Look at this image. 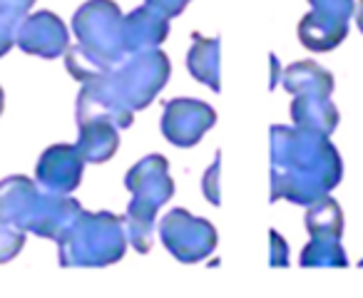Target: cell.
I'll list each match as a JSON object with an SVG mask.
<instances>
[{
    "mask_svg": "<svg viewBox=\"0 0 363 298\" xmlns=\"http://www.w3.org/2000/svg\"><path fill=\"white\" fill-rule=\"evenodd\" d=\"M343 177V164L328 134L301 127H272V202H318Z\"/></svg>",
    "mask_w": 363,
    "mask_h": 298,
    "instance_id": "1",
    "label": "cell"
},
{
    "mask_svg": "<svg viewBox=\"0 0 363 298\" xmlns=\"http://www.w3.org/2000/svg\"><path fill=\"white\" fill-rule=\"evenodd\" d=\"M169 72L172 65L167 55L160 47H152L127 55L102 77L90 80V85L127 130V122L132 125L135 112L155 102V97L169 80Z\"/></svg>",
    "mask_w": 363,
    "mask_h": 298,
    "instance_id": "2",
    "label": "cell"
},
{
    "mask_svg": "<svg viewBox=\"0 0 363 298\" xmlns=\"http://www.w3.org/2000/svg\"><path fill=\"white\" fill-rule=\"evenodd\" d=\"M80 212L82 207L70 194L38 189L28 177H8L0 182V222L23 231L57 241Z\"/></svg>",
    "mask_w": 363,
    "mask_h": 298,
    "instance_id": "3",
    "label": "cell"
},
{
    "mask_svg": "<svg viewBox=\"0 0 363 298\" xmlns=\"http://www.w3.org/2000/svg\"><path fill=\"white\" fill-rule=\"evenodd\" d=\"M127 231L122 217L110 212H85L82 209L75 222L57 239L60 266H110L117 263L127 251Z\"/></svg>",
    "mask_w": 363,
    "mask_h": 298,
    "instance_id": "4",
    "label": "cell"
},
{
    "mask_svg": "<svg viewBox=\"0 0 363 298\" xmlns=\"http://www.w3.org/2000/svg\"><path fill=\"white\" fill-rule=\"evenodd\" d=\"M125 184L132 192V202L127 207V214L122 217V224L127 227V241L140 253H150L157 212L174 194L169 162L162 154H150L127 172Z\"/></svg>",
    "mask_w": 363,
    "mask_h": 298,
    "instance_id": "5",
    "label": "cell"
},
{
    "mask_svg": "<svg viewBox=\"0 0 363 298\" xmlns=\"http://www.w3.org/2000/svg\"><path fill=\"white\" fill-rule=\"evenodd\" d=\"M77 45L100 65L115 67L127 57L122 40V13L112 0H87L72 18Z\"/></svg>",
    "mask_w": 363,
    "mask_h": 298,
    "instance_id": "6",
    "label": "cell"
},
{
    "mask_svg": "<svg viewBox=\"0 0 363 298\" xmlns=\"http://www.w3.org/2000/svg\"><path fill=\"white\" fill-rule=\"evenodd\" d=\"M164 246L182 263H197L207 258L217 246V231L207 219L189 214L187 209H172L160 224Z\"/></svg>",
    "mask_w": 363,
    "mask_h": 298,
    "instance_id": "7",
    "label": "cell"
},
{
    "mask_svg": "<svg viewBox=\"0 0 363 298\" xmlns=\"http://www.w3.org/2000/svg\"><path fill=\"white\" fill-rule=\"evenodd\" d=\"M217 122L212 105L189 97H177L167 102L162 115V134L174 147H194Z\"/></svg>",
    "mask_w": 363,
    "mask_h": 298,
    "instance_id": "8",
    "label": "cell"
},
{
    "mask_svg": "<svg viewBox=\"0 0 363 298\" xmlns=\"http://www.w3.org/2000/svg\"><path fill=\"white\" fill-rule=\"evenodd\" d=\"M16 45L28 55L52 60L57 55H65V50L70 47V33H67V25L55 13H28L21 21V25H18Z\"/></svg>",
    "mask_w": 363,
    "mask_h": 298,
    "instance_id": "9",
    "label": "cell"
},
{
    "mask_svg": "<svg viewBox=\"0 0 363 298\" xmlns=\"http://www.w3.org/2000/svg\"><path fill=\"white\" fill-rule=\"evenodd\" d=\"M85 159L75 144H52L38 159L35 179L45 192L70 194L80 187Z\"/></svg>",
    "mask_w": 363,
    "mask_h": 298,
    "instance_id": "10",
    "label": "cell"
},
{
    "mask_svg": "<svg viewBox=\"0 0 363 298\" xmlns=\"http://www.w3.org/2000/svg\"><path fill=\"white\" fill-rule=\"evenodd\" d=\"M169 35V18L162 16L152 6H142L132 11L127 18H122V40H125V52H142L160 47Z\"/></svg>",
    "mask_w": 363,
    "mask_h": 298,
    "instance_id": "11",
    "label": "cell"
},
{
    "mask_svg": "<svg viewBox=\"0 0 363 298\" xmlns=\"http://www.w3.org/2000/svg\"><path fill=\"white\" fill-rule=\"evenodd\" d=\"M348 35V21L328 13L311 11L298 23V40L311 52H328L338 47Z\"/></svg>",
    "mask_w": 363,
    "mask_h": 298,
    "instance_id": "12",
    "label": "cell"
},
{
    "mask_svg": "<svg viewBox=\"0 0 363 298\" xmlns=\"http://www.w3.org/2000/svg\"><path fill=\"white\" fill-rule=\"evenodd\" d=\"M80 137H77V152L82 154L85 164H102L115 157L117 147H120V134L117 127L107 120H92L82 122Z\"/></svg>",
    "mask_w": 363,
    "mask_h": 298,
    "instance_id": "13",
    "label": "cell"
},
{
    "mask_svg": "<svg viewBox=\"0 0 363 298\" xmlns=\"http://www.w3.org/2000/svg\"><path fill=\"white\" fill-rule=\"evenodd\" d=\"M194 45L187 55V67L194 80L204 82L214 92L222 90V40L204 38L202 33L192 35Z\"/></svg>",
    "mask_w": 363,
    "mask_h": 298,
    "instance_id": "14",
    "label": "cell"
},
{
    "mask_svg": "<svg viewBox=\"0 0 363 298\" xmlns=\"http://www.w3.org/2000/svg\"><path fill=\"white\" fill-rule=\"evenodd\" d=\"M291 117L296 127L321 134H331L338 125V110L326 95H294Z\"/></svg>",
    "mask_w": 363,
    "mask_h": 298,
    "instance_id": "15",
    "label": "cell"
},
{
    "mask_svg": "<svg viewBox=\"0 0 363 298\" xmlns=\"http://www.w3.org/2000/svg\"><path fill=\"white\" fill-rule=\"evenodd\" d=\"M284 87L291 95H326L331 97L333 92V77L328 70L316 65L313 60L294 62L286 70H281Z\"/></svg>",
    "mask_w": 363,
    "mask_h": 298,
    "instance_id": "16",
    "label": "cell"
},
{
    "mask_svg": "<svg viewBox=\"0 0 363 298\" xmlns=\"http://www.w3.org/2000/svg\"><path fill=\"white\" fill-rule=\"evenodd\" d=\"M306 231L318 241H341L343 236V214L336 199L321 197L318 202L308 204L306 212Z\"/></svg>",
    "mask_w": 363,
    "mask_h": 298,
    "instance_id": "17",
    "label": "cell"
},
{
    "mask_svg": "<svg viewBox=\"0 0 363 298\" xmlns=\"http://www.w3.org/2000/svg\"><path fill=\"white\" fill-rule=\"evenodd\" d=\"M346 253H343L341 241H318L311 239L308 246H303L301 253V266H346Z\"/></svg>",
    "mask_w": 363,
    "mask_h": 298,
    "instance_id": "18",
    "label": "cell"
},
{
    "mask_svg": "<svg viewBox=\"0 0 363 298\" xmlns=\"http://www.w3.org/2000/svg\"><path fill=\"white\" fill-rule=\"evenodd\" d=\"M65 67H67V72H70V75L75 77V80H80V82L97 80V77H102L107 70H112V67L100 65V62H97L90 52L82 50L80 45L67 47V50H65Z\"/></svg>",
    "mask_w": 363,
    "mask_h": 298,
    "instance_id": "19",
    "label": "cell"
},
{
    "mask_svg": "<svg viewBox=\"0 0 363 298\" xmlns=\"http://www.w3.org/2000/svg\"><path fill=\"white\" fill-rule=\"evenodd\" d=\"M26 236L28 231L13 227V224L0 222V263H8L23 251L26 246Z\"/></svg>",
    "mask_w": 363,
    "mask_h": 298,
    "instance_id": "20",
    "label": "cell"
},
{
    "mask_svg": "<svg viewBox=\"0 0 363 298\" xmlns=\"http://www.w3.org/2000/svg\"><path fill=\"white\" fill-rule=\"evenodd\" d=\"M219 177H222V152H217V157H214V164L204 172V179H202V192L204 197L209 199V202L214 204V207H219L222 204V184H219Z\"/></svg>",
    "mask_w": 363,
    "mask_h": 298,
    "instance_id": "21",
    "label": "cell"
},
{
    "mask_svg": "<svg viewBox=\"0 0 363 298\" xmlns=\"http://www.w3.org/2000/svg\"><path fill=\"white\" fill-rule=\"evenodd\" d=\"M308 3H311V11L328 13V16L343 18V21L353 16V0H308Z\"/></svg>",
    "mask_w": 363,
    "mask_h": 298,
    "instance_id": "22",
    "label": "cell"
},
{
    "mask_svg": "<svg viewBox=\"0 0 363 298\" xmlns=\"http://www.w3.org/2000/svg\"><path fill=\"white\" fill-rule=\"evenodd\" d=\"M18 25H21L18 18L3 16V13H0V57L8 55V52L13 50V45H16Z\"/></svg>",
    "mask_w": 363,
    "mask_h": 298,
    "instance_id": "23",
    "label": "cell"
},
{
    "mask_svg": "<svg viewBox=\"0 0 363 298\" xmlns=\"http://www.w3.org/2000/svg\"><path fill=\"white\" fill-rule=\"evenodd\" d=\"M33 6H35V0H0V13L23 21L30 13Z\"/></svg>",
    "mask_w": 363,
    "mask_h": 298,
    "instance_id": "24",
    "label": "cell"
},
{
    "mask_svg": "<svg viewBox=\"0 0 363 298\" xmlns=\"http://www.w3.org/2000/svg\"><path fill=\"white\" fill-rule=\"evenodd\" d=\"M269 239H272V258H269V263H272V266H289V246H286V241H284V239L279 236L274 229H272V234H269Z\"/></svg>",
    "mask_w": 363,
    "mask_h": 298,
    "instance_id": "25",
    "label": "cell"
},
{
    "mask_svg": "<svg viewBox=\"0 0 363 298\" xmlns=\"http://www.w3.org/2000/svg\"><path fill=\"white\" fill-rule=\"evenodd\" d=\"M187 3H192V0H147V6H152L155 11H160L167 18L179 16L187 8Z\"/></svg>",
    "mask_w": 363,
    "mask_h": 298,
    "instance_id": "26",
    "label": "cell"
},
{
    "mask_svg": "<svg viewBox=\"0 0 363 298\" xmlns=\"http://www.w3.org/2000/svg\"><path fill=\"white\" fill-rule=\"evenodd\" d=\"M269 62H272V82H269V87L274 90V87H277V77H279V72H281V70H279L277 55H269Z\"/></svg>",
    "mask_w": 363,
    "mask_h": 298,
    "instance_id": "27",
    "label": "cell"
},
{
    "mask_svg": "<svg viewBox=\"0 0 363 298\" xmlns=\"http://www.w3.org/2000/svg\"><path fill=\"white\" fill-rule=\"evenodd\" d=\"M356 23H358V30L363 33V0H358V11H356Z\"/></svg>",
    "mask_w": 363,
    "mask_h": 298,
    "instance_id": "28",
    "label": "cell"
},
{
    "mask_svg": "<svg viewBox=\"0 0 363 298\" xmlns=\"http://www.w3.org/2000/svg\"><path fill=\"white\" fill-rule=\"evenodd\" d=\"M3 110H6V92L0 87V115H3Z\"/></svg>",
    "mask_w": 363,
    "mask_h": 298,
    "instance_id": "29",
    "label": "cell"
},
{
    "mask_svg": "<svg viewBox=\"0 0 363 298\" xmlns=\"http://www.w3.org/2000/svg\"><path fill=\"white\" fill-rule=\"evenodd\" d=\"M358 266H361V268H363V258H361V263H358Z\"/></svg>",
    "mask_w": 363,
    "mask_h": 298,
    "instance_id": "30",
    "label": "cell"
}]
</instances>
